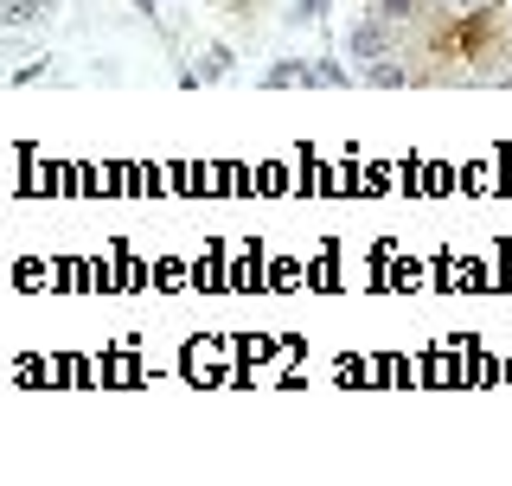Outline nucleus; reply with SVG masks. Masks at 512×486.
Listing matches in <instances>:
<instances>
[{
  "mask_svg": "<svg viewBox=\"0 0 512 486\" xmlns=\"http://www.w3.org/2000/svg\"><path fill=\"white\" fill-rule=\"evenodd\" d=\"M391 39H397V26L378 20V13H365V20H352V32H346V52L359 64H372V58H391Z\"/></svg>",
  "mask_w": 512,
  "mask_h": 486,
  "instance_id": "1",
  "label": "nucleus"
},
{
  "mask_svg": "<svg viewBox=\"0 0 512 486\" xmlns=\"http://www.w3.org/2000/svg\"><path fill=\"white\" fill-rule=\"evenodd\" d=\"M52 13H58V0H7V7H0V26H7V32H26V26L52 20Z\"/></svg>",
  "mask_w": 512,
  "mask_h": 486,
  "instance_id": "2",
  "label": "nucleus"
},
{
  "mask_svg": "<svg viewBox=\"0 0 512 486\" xmlns=\"http://www.w3.org/2000/svg\"><path fill=\"white\" fill-rule=\"evenodd\" d=\"M359 77L378 84V90H397V84H404V64H397V58H372V64H359Z\"/></svg>",
  "mask_w": 512,
  "mask_h": 486,
  "instance_id": "3",
  "label": "nucleus"
},
{
  "mask_svg": "<svg viewBox=\"0 0 512 486\" xmlns=\"http://www.w3.org/2000/svg\"><path fill=\"white\" fill-rule=\"evenodd\" d=\"M301 77H314V64H301V58L269 64V90H288V84H301Z\"/></svg>",
  "mask_w": 512,
  "mask_h": 486,
  "instance_id": "4",
  "label": "nucleus"
},
{
  "mask_svg": "<svg viewBox=\"0 0 512 486\" xmlns=\"http://www.w3.org/2000/svg\"><path fill=\"white\" fill-rule=\"evenodd\" d=\"M372 13H378V20H391V26H404V20L423 13V0H372Z\"/></svg>",
  "mask_w": 512,
  "mask_h": 486,
  "instance_id": "5",
  "label": "nucleus"
},
{
  "mask_svg": "<svg viewBox=\"0 0 512 486\" xmlns=\"http://www.w3.org/2000/svg\"><path fill=\"white\" fill-rule=\"evenodd\" d=\"M308 84H346V64H333V58H314V77Z\"/></svg>",
  "mask_w": 512,
  "mask_h": 486,
  "instance_id": "6",
  "label": "nucleus"
},
{
  "mask_svg": "<svg viewBox=\"0 0 512 486\" xmlns=\"http://www.w3.org/2000/svg\"><path fill=\"white\" fill-rule=\"evenodd\" d=\"M231 71V52H224V45H212V52H205V77H224Z\"/></svg>",
  "mask_w": 512,
  "mask_h": 486,
  "instance_id": "7",
  "label": "nucleus"
}]
</instances>
